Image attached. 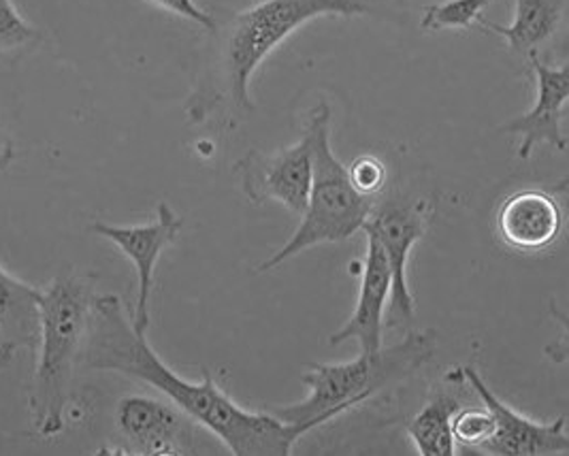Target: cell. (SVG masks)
<instances>
[{"label": "cell", "instance_id": "obj_12", "mask_svg": "<svg viewBox=\"0 0 569 456\" xmlns=\"http://www.w3.org/2000/svg\"><path fill=\"white\" fill-rule=\"evenodd\" d=\"M367 235V258L361 274V288L359 299L348 323L331 335L329 344L339 346L343 341L357 339L361 353H376L382 348V333H385V311L392 290V274H390L389 258L371 230Z\"/></svg>", "mask_w": 569, "mask_h": 456}, {"label": "cell", "instance_id": "obj_21", "mask_svg": "<svg viewBox=\"0 0 569 456\" xmlns=\"http://www.w3.org/2000/svg\"><path fill=\"white\" fill-rule=\"evenodd\" d=\"M156 7L169 11V13H176L183 20H190L194 24L203 26L209 32L216 30V20L209 16L208 11H203L194 0H148Z\"/></svg>", "mask_w": 569, "mask_h": 456}, {"label": "cell", "instance_id": "obj_5", "mask_svg": "<svg viewBox=\"0 0 569 456\" xmlns=\"http://www.w3.org/2000/svg\"><path fill=\"white\" fill-rule=\"evenodd\" d=\"M311 188L301 225L284 246L260 262L257 274H267L318 244L346 241L369 220L376 197L359 192L348 178V169L337 160L331 148V107L318 102L310 113Z\"/></svg>", "mask_w": 569, "mask_h": 456}, {"label": "cell", "instance_id": "obj_14", "mask_svg": "<svg viewBox=\"0 0 569 456\" xmlns=\"http://www.w3.org/2000/svg\"><path fill=\"white\" fill-rule=\"evenodd\" d=\"M515 4L517 11L512 24L497 26L480 20L478 26L501 37L515 56L527 58L557 32L563 20L566 0H515Z\"/></svg>", "mask_w": 569, "mask_h": 456}, {"label": "cell", "instance_id": "obj_4", "mask_svg": "<svg viewBox=\"0 0 569 456\" xmlns=\"http://www.w3.org/2000/svg\"><path fill=\"white\" fill-rule=\"evenodd\" d=\"M94 299V274H64L41 290L39 360L28 390V409L32 429L43 437L64 432L69 386Z\"/></svg>", "mask_w": 569, "mask_h": 456}, {"label": "cell", "instance_id": "obj_6", "mask_svg": "<svg viewBox=\"0 0 569 456\" xmlns=\"http://www.w3.org/2000/svg\"><path fill=\"white\" fill-rule=\"evenodd\" d=\"M433 218V205L427 199L395 201L373 207L362 230H371L382 244L392 274L389 325L392 329H410L416 304L408 281V258L420 237L427 235Z\"/></svg>", "mask_w": 569, "mask_h": 456}, {"label": "cell", "instance_id": "obj_18", "mask_svg": "<svg viewBox=\"0 0 569 456\" xmlns=\"http://www.w3.org/2000/svg\"><path fill=\"white\" fill-rule=\"evenodd\" d=\"M41 41V32L18 13L11 0H0V51H18Z\"/></svg>", "mask_w": 569, "mask_h": 456}, {"label": "cell", "instance_id": "obj_22", "mask_svg": "<svg viewBox=\"0 0 569 456\" xmlns=\"http://www.w3.org/2000/svg\"><path fill=\"white\" fill-rule=\"evenodd\" d=\"M13 160V146L9 139L0 137V171Z\"/></svg>", "mask_w": 569, "mask_h": 456}, {"label": "cell", "instance_id": "obj_7", "mask_svg": "<svg viewBox=\"0 0 569 456\" xmlns=\"http://www.w3.org/2000/svg\"><path fill=\"white\" fill-rule=\"evenodd\" d=\"M248 201L264 205L278 201L292 214H303L311 188V139L306 130L299 143L280 152L246 153L234 165Z\"/></svg>", "mask_w": 569, "mask_h": 456}, {"label": "cell", "instance_id": "obj_19", "mask_svg": "<svg viewBox=\"0 0 569 456\" xmlns=\"http://www.w3.org/2000/svg\"><path fill=\"white\" fill-rule=\"evenodd\" d=\"M495 423L489 409H459L452 416L455 442L466 448H480L491 437Z\"/></svg>", "mask_w": 569, "mask_h": 456}, {"label": "cell", "instance_id": "obj_9", "mask_svg": "<svg viewBox=\"0 0 569 456\" xmlns=\"http://www.w3.org/2000/svg\"><path fill=\"white\" fill-rule=\"evenodd\" d=\"M183 220L173 214L167 204H158V218L141 227H113L104 222H92L90 230L116 244L127 254L137 269V305L130 316L137 333L146 335L152 325V290H154V269L160 254L164 252L180 235Z\"/></svg>", "mask_w": 569, "mask_h": 456}, {"label": "cell", "instance_id": "obj_15", "mask_svg": "<svg viewBox=\"0 0 569 456\" xmlns=\"http://www.w3.org/2000/svg\"><path fill=\"white\" fill-rule=\"evenodd\" d=\"M41 290L0 267V344L34 348L39 344Z\"/></svg>", "mask_w": 569, "mask_h": 456}, {"label": "cell", "instance_id": "obj_1", "mask_svg": "<svg viewBox=\"0 0 569 456\" xmlns=\"http://www.w3.org/2000/svg\"><path fill=\"white\" fill-rule=\"evenodd\" d=\"M79 360L92 371H116L164 393L186 416L213 433L234 456H288L299 433L269 412H248L203 369L199 384L183 380L137 333L118 295H97Z\"/></svg>", "mask_w": 569, "mask_h": 456}, {"label": "cell", "instance_id": "obj_13", "mask_svg": "<svg viewBox=\"0 0 569 456\" xmlns=\"http://www.w3.org/2000/svg\"><path fill=\"white\" fill-rule=\"evenodd\" d=\"M495 227L510 250L543 252L563 230V209L546 190H520L499 205Z\"/></svg>", "mask_w": 569, "mask_h": 456}, {"label": "cell", "instance_id": "obj_2", "mask_svg": "<svg viewBox=\"0 0 569 456\" xmlns=\"http://www.w3.org/2000/svg\"><path fill=\"white\" fill-rule=\"evenodd\" d=\"M371 9L361 0H260L216 26V43L203 79L186 105L190 122H203L224 111L229 116L252 113L250 81L267 56L316 18H355Z\"/></svg>", "mask_w": 569, "mask_h": 456}, {"label": "cell", "instance_id": "obj_11", "mask_svg": "<svg viewBox=\"0 0 569 456\" xmlns=\"http://www.w3.org/2000/svg\"><path fill=\"white\" fill-rule=\"evenodd\" d=\"M116 423L129 442L132 455L183 456L192 453L194 420L180 407L132 395L118 404Z\"/></svg>", "mask_w": 569, "mask_h": 456}, {"label": "cell", "instance_id": "obj_17", "mask_svg": "<svg viewBox=\"0 0 569 456\" xmlns=\"http://www.w3.org/2000/svg\"><path fill=\"white\" fill-rule=\"evenodd\" d=\"M492 0H443L425 7L420 28L425 32L469 30L482 20V11Z\"/></svg>", "mask_w": 569, "mask_h": 456}, {"label": "cell", "instance_id": "obj_16", "mask_svg": "<svg viewBox=\"0 0 569 456\" xmlns=\"http://www.w3.org/2000/svg\"><path fill=\"white\" fill-rule=\"evenodd\" d=\"M461 404L450 393H436L408 425V435L420 456H455L457 442L452 435V416Z\"/></svg>", "mask_w": 569, "mask_h": 456}, {"label": "cell", "instance_id": "obj_10", "mask_svg": "<svg viewBox=\"0 0 569 456\" xmlns=\"http://www.w3.org/2000/svg\"><path fill=\"white\" fill-rule=\"evenodd\" d=\"M525 60L536 79V102L527 113L506 122L499 130L520 135V160H527L540 143L566 152L568 139L563 137L561 122L569 101V65L550 67L540 58V51L529 53Z\"/></svg>", "mask_w": 569, "mask_h": 456}, {"label": "cell", "instance_id": "obj_3", "mask_svg": "<svg viewBox=\"0 0 569 456\" xmlns=\"http://www.w3.org/2000/svg\"><path fill=\"white\" fill-rule=\"evenodd\" d=\"M436 348V330H410L395 346L376 353H361L348 363H308L301 380L310 388V395L299 404L276 406L267 412L303 437L313 427L331 423L380 390L410 378L431 360Z\"/></svg>", "mask_w": 569, "mask_h": 456}, {"label": "cell", "instance_id": "obj_23", "mask_svg": "<svg viewBox=\"0 0 569 456\" xmlns=\"http://www.w3.org/2000/svg\"><path fill=\"white\" fill-rule=\"evenodd\" d=\"M16 350H18V348L11 346V344H0V371H4V369L11 365Z\"/></svg>", "mask_w": 569, "mask_h": 456}, {"label": "cell", "instance_id": "obj_20", "mask_svg": "<svg viewBox=\"0 0 569 456\" xmlns=\"http://www.w3.org/2000/svg\"><path fill=\"white\" fill-rule=\"evenodd\" d=\"M348 178L359 192L376 197L387 184V167L382 165L380 158L365 153L352 162V167L348 169Z\"/></svg>", "mask_w": 569, "mask_h": 456}, {"label": "cell", "instance_id": "obj_8", "mask_svg": "<svg viewBox=\"0 0 569 456\" xmlns=\"http://www.w3.org/2000/svg\"><path fill=\"white\" fill-rule=\"evenodd\" d=\"M463 378H467L473 393L482 399L485 407L491 412V437L480 446L482 453L495 456H568L569 435L568 416H559L555 423H536L517 409L506 406L487 381L480 378L476 367H466Z\"/></svg>", "mask_w": 569, "mask_h": 456}]
</instances>
